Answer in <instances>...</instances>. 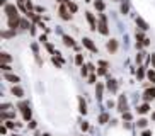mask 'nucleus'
Segmentation results:
<instances>
[{
	"mask_svg": "<svg viewBox=\"0 0 155 136\" xmlns=\"http://www.w3.org/2000/svg\"><path fill=\"white\" fill-rule=\"evenodd\" d=\"M97 29H99L101 34L107 36L109 34V29H107V21H106V15L104 14H99V24H97Z\"/></svg>",
	"mask_w": 155,
	"mask_h": 136,
	"instance_id": "f257e3e1",
	"label": "nucleus"
},
{
	"mask_svg": "<svg viewBox=\"0 0 155 136\" xmlns=\"http://www.w3.org/2000/svg\"><path fill=\"white\" fill-rule=\"evenodd\" d=\"M19 109L22 111L24 121H31V109H29V104H28V102H21V104H19Z\"/></svg>",
	"mask_w": 155,
	"mask_h": 136,
	"instance_id": "f03ea898",
	"label": "nucleus"
},
{
	"mask_svg": "<svg viewBox=\"0 0 155 136\" xmlns=\"http://www.w3.org/2000/svg\"><path fill=\"white\" fill-rule=\"evenodd\" d=\"M60 17L63 19V21H70L72 19V14H70L67 4H61V7H60Z\"/></svg>",
	"mask_w": 155,
	"mask_h": 136,
	"instance_id": "7ed1b4c3",
	"label": "nucleus"
},
{
	"mask_svg": "<svg viewBox=\"0 0 155 136\" xmlns=\"http://www.w3.org/2000/svg\"><path fill=\"white\" fill-rule=\"evenodd\" d=\"M5 14H7V17H19L17 7H15V5H12V4L5 5Z\"/></svg>",
	"mask_w": 155,
	"mask_h": 136,
	"instance_id": "20e7f679",
	"label": "nucleus"
},
{
	"mask_svg": "<svg viewBox=\"0 0 155 136\" xmlns=\"http://www.w3.org/2000/svg\"><path fill=\"white\" fill-rule=\"evenodd\" d=\"M82 44L85 46V48H87L89 51H92V53H97V46L94 44V43H92L91 37H84V39H82Z\"/></svg>",
	"mask_w": 155,
	"mask_h": 136,
	"instance_id": "39448f33",
	"label": "nucleus"
},
{
	"mask_svg": "<svg viewBox=\"0 0 155 136\" xmlns=\"http://www.w3.org/2000/svg\"><path fill=\"white\" fill-rule=\"evenodd\" d=\"M85 19L89 21V24H91V29H92V31H96V29H97V22H96V17H94V14H92V12H85Z\"/></svg>",
	"mask_w": 155,
	"mask_h": 136,
	"instance_id": "423d86ee",
	"label": "nucleus"
},
{
	"mask_svg": "<svg viewBox=\"0 0 155 136\" xmlns=\"http://www.w3.org/2000/svg\"><path fill=\"white\" fill-rule=\"evenodd\" d=\"M126 109H128L126 97H124V95H121V97H119V102H118V111H119V112H126Z\"/></svg>",
	"mask_w": 155,
	"mask_h": 136,
	"instance_id": "0eeeda50",
	"label": "nucleus"
},
{
	"mask_svg": "<svg viewBox=\"0 0 155 136\" xmlns=\"http://www.w3.org/2000/svg\"><path fill=\"white\" fill-rule=\"evenodd\" d=\"M106 48H107L109 53H116V51H118V41H116V39H109V41H107V44H106Z\"/></svg>",
	"mask_w": 155,
	"mask_h": 136,
	"instance_id": "6e6552de",
	"label": "nucleus"
},
{
	"mask_svg": "<svg viewBox=\"0 0 155 136\" xmlns=\"http://www.w3.org/2000/svg\"><path fill=\"white\" fill-rule=\"evenodd\" d=\"M7 24H9L10 29L15 31V27H19V24H21V19L19 17H7Z\"/></svg>",
	"mask_w": 155,
	"mask_h": 136,
	"instance_id": "1a4fd4ad",
	"label": "nucleus"
},
{
	"mask_svg": "<svg viewBox=\"0 0 155 136\" xmlns=\"http://www.w3.org/2000/svg\"><path fill=\"white\" fill-rule=\"evenodd\" d=\"M143 99L148 102V100H152V99H155V87L153 89H147L145 92H143Z\"/></svg>",
	"mask_w": 155,
	"mask_h": 136,
	"instance_id": "9d476101",
	"label": "nucleus"
},
{
	"mask_svg": "<svg viewBox=\"0 0 155 136\" xmlns=\"http://www.w3.org/2000/svg\"><path fill=\"white\" fill-rule=\"evenodd\" d=\"M5 80L12 82V83H17V82H19V77H17V75H14V73H9V72H5Z\"/></svg>",
	"mask_w": 155,
	"mask_h": 136,
	"instance_id": "9b49d317",
	"label": "nucleus"
},
{
	"mask_svg": "<svg viewBox=\"0 0 155 136\" xmlns=\"http://www.w3.org/2000/svg\"><path fill=\"white\" fill-rule=\"evenodd\" d=\"M102 92H104V85L97 82V85H96V95H97V99H99V100L102 99Z\"/></svg>",
	"mask_w": 155,
	"mask_h": 136,
	"instance_id": "f8f14e48",
	"label": "nucleus"
},
{
	"mask_svg": "<svg viewBox=\"0 0 155 136\" xmlns=\"http://www.w3.org/2000/svg\"><path fill=\"white\" fill-rule=\"evenodd\" d=\"M137 26L140 27L141 31H147V29H148V24H147L141 17H137Z\"/></svg>",
	"mask_w": 155,
	"mask_h": 136,
	"instance_id": "ddd939ff",
	"label": "nucleus"
},
{
	"mask_svg": "<svg viewBox=\"0 0 155 136\" xmlns=\"http://www.w3.org/2000/svg\"><path fill=\"white\" fill-rule=\"evenodd\" d=\"M12 94H14L15 97H24V90L21 89V87H17V85L12 87Z\"/></svg>",
	"mask_w": 155,
	"mask_h": 136,
	"instance_id": "4468645a",
	"label": "nucleus"
},
{
	"mask_svg": "<svg viewBox=\"0 0 155 136\" xmlns=\"http://www.w3.org/2000/svg\"><path fill=\"white\" fill-rule=\"evenodd\" d=\"M63 44L73 48V46H75V43H73V37H72V36H63Z\"/></svg>",
	"mask_w": 155,
	"mask_h": 136,
	"instance_id": "2eb2a0df",
	"label": "nucleus"
},
{
	"mask_svg": "<svg viewBox=\"0 0 155 136\" xmlns=\"http://www.w3.org/2000/svg\"><path fill=\"white\" fill-rule=\"evenodd\" d=\"M78 107H80V109H78V111H80V112H82V114H85V112H87V104H85V100H84L82 97L78 99Z\"/></svg>",
	"mask_w": 155,
	"mask_h": 136,
	"instance_id": "dca6fc26",
	"label": "nucleus"
},
{
	"mask_svg": "<svg viewBox=\"0 0 155 136\" xmlns=\"http://www.w3.org/2000/svg\"><path fill=\"white\" fill-rule=\"evenodd\" d=\"M107 89H109V92H113V94H114L116 90H118V85H116V80H109V82H107Z\"/></svg>",
	"mask_w": 155,
	"mask_h": 136,
	"instance_id": "f3484780",
	"label": "nucleus"
},
{
	"mask_svg": "<svg viewBox=\"0 0 155 136\" xmlns=\"http://www.w3.org/2000/svg\"><path fill=\"white\" fill-rule=\"evenodd\" d=\"M94 7H96L97 10H101V12H102V10L106 9V4L102 2V0H96V2H94Z\"/></svg>",
	"mask_w": 155,
	"mask_h": 136,
	"instance_id": "a211bd4d",
	"label": "nucleus"
},
{
	"mask_svg": "<svg viewBox=\"0 0 155 136\" xmlns=\"http://www.w3.org/2000/svg\"><path fill=\"white\" fill-rule=\"evenodd\" d=\"M67 7H68V10H70V12H77V10H78V7H77V4H73V2H70V0H68V2H67Z\"/></svg>",
	"mask_w": 155,
	"mask_h": 136,
	"instance_id": "6ab92c4d",
	"label": "nucleus"
},
{
	"mask_svg": "<svg viewBox=\"0 0 155 136\" xmlns=\"http://www.w3.org/2000/svg\"><path fill=\"white\" fill-rule=\"evenodd\" d=\"M0 58H2V63H10V61H12V58H10L9 53H2V56H0Z\"/></svg>",
	"mask_w": 155,
	"mask_h": 136,
	"instance_id": "aec40b11",
	"label": "nucleus"
},
{
	"mask_svg": "<svg viewBox=\"0 0 155 136\" xmlns=\"http://www.w3.org/2000/svg\"><path fill=\"white\" fill-rule=\"evenodd\" d=\"M107 121H109V114L102 112V114L99 116V122H101V124H104V122H107Z\"/></svg>",
	"mask_w": 155,
	"mask_h": 136,
	"instance_id": "412c9836",
	"label": "nucleus"
},
{
	"mask_svg": "<svg viewBox=\"0 0 155 136\" xmlns=\"http://www.w3.org/2000/svg\"><path fill=\"white\" fill-rule=\"evenodd\" d=\"M148 109H150V105L143 104V105H140V107H138V112H140V114H147V112H148Z\"/></svg>",
	"mask_w": 155,
	"mask_h": 136,
	"instance_id": "4be33fe9",
	"label": "nucleus"
},
{
	"mask_svg": "<svg viewBox=\"0 0 155 136\" xmlns=\"http://www.w3.org/2000/svg\"><path fill=\"white\" fill-rule=\"evenodd\" d=\"M12 118H15V114H12V112H5V111H2V119H12Z\"/></svg>",
	"mask_w": 155,
	"mask_h": 136,
	"instance_id": "5701e85b",
	"label": "nucleus"
},
{
	"mask_svg": "<svg viewBox=\"0 0 155 136\" xmlns=\"http://www.w3.org/2000/svg\"><path fill=\"white\" fill-rule=\"evenodd\" d=\"M128 10H130V4H128V2H123V4H121V14H128Z\"/></svg>",
	"mask_w": 155,
	"mask_h": 136,
	"instance_id": "b1692460",
	"label": "nucleus"
},
{
	"mask_svg": "<svg viewBox=\"0 0 155 136\" xmlns=\"http://www.w3.org/2000/svg\"><path fill=\"white\" fill-rule=\"evenodd\" d=\"M75 63H77L78 66H82L84 65V56L82 54H77V56H75Z\"/></svg>",
	"mask_w": 155,
	"mask_h": 136,
	"instance_id": "393cba45",
	"label": "nucleus"
},
{
	"mask_svg": "<svg viewBox=\"0 0 155 136\" xmlns=\"http://www.w3.org/2000/svg\"><path fill=\"white\" fill-rule=\"evenodd\" d=\"M19 27H22V29H29V22L26 21V19H21V24H19Z\"/></svg>",
	"mask_w": 155,
	"mask_h": 136,
	"instance_id": "a878e982",
	"label": "nucleus"
},
{
	"mask_svg": "<svg viewBox=\"0 0 155 136\" xmlns=\"http://www.w3.org/2000/svg\"><path fill=\"white\" fill-rule=\"evenodd\" d=\"M137 124H138V128H145L147 124H148V121H147V119H143V118H141V119H138V122H137Z\"/></svg>",
	"mask_w": 155,
	"mask_h": 136,
	"instance_id": "bb28decb",
	"label": "nucleus"
},
{
	"mask_svg": "<svg viewBox=\"0 0 155 136\" xmlns=\"http://www.w3.org/2000/svg\"><path fill=\"white\" fill-rule=\"evenodd\" d=\"M14 34H15L14 29H12V31H4V32H2V36H4V37H12Z\"/></svg>",
	"mask_w": 155,
	"mask_h": 136,
	"instance_id": "cd10ccee",
	"label": "nucleus"
},
{
	"mask_svg": "<svg viewBox=\"0 0 155 136\" xmlns=\"http://www.w3.org/2000/svg\"><path fill=\"white\" fill-rule=\"evenodd\" d=\"M137 77H138V78H143V77H145V70H143V66H140V68H138Z\"/></svg>",
	"mask_w": 155,
	"mask_h": 136,
	"instance_id": "c85d7f7f",
	"label": "nucleus"
},
{
	"mask_svg": "<svg viewBox=\"0 0 155 136\" xmlns=\"http://www.w3.org/2000/svg\"><path fill=\"white\" fill-rule=\"evenodd\" d=\"M80 68H82V70H80V73H82V77H87V73H89V70H87V68H89V66H84V65H82Z\"/></svg>",
	"mask_w": 155,
	"mask_h": 136,
	"instance_id": "c756f323",
	"label": "nucleus"
},
{
	"mask_svg": "<svg viewBox=\"0 0 155 136\" xmlns=\"http://www.w3.org/2000/svg\"><path fill=\"white\" fill-rule=\"evenodd\" d=\"M2 70H4V72H10L12 68H10V65H9V63H2Z\"/></svg>",
	"mask_w": 155,
	"mask_h": 136,
	"instance_id": "7c9ffc66",
	"label": "nucleus"
},
{
	"mask_svg": "<svg viewBox=\"0 0 155 136\" xmlns=\"http://www.w3.org/2000/svg\"><path fill=\"white\" fill-rule=\"evenodd\" d=\"M148 78H150V80L155 83V72H153V70H150V72H148Z\"/></svg>",
	"mask_w": 155,
	"mask_h": 136,
	"instance_id": "2f4dec72",
	"label": "nucleus"
},
{
	"mask_svg": "<svg viewBox=\"0 0 155 136\" xmlns=\"http://www.w3.org/2000/svg\"><path fill=\"white\" fill-rule=\"evenodd\" d=\"M131 118H133V116H131L130 112H123V119H126V121H131Z\"/></svg>",
	"mask_w": 155,
	"mask_h": 136,
	"instance_id": "473e14b6",
	"label": "nucleus"
},
{
	"mask_svg": "<svg viewBox=\"0 0 155 136\" xmlns=\"http://www.w3.org/2000/svg\"><path fill=\"white\" fill-rule=\"evenodd\" d=\"M46 50L50 51V53H55V48H53V44H50V43H46Z\"/></svg>",
	"mask_w": 155,
	"mask_h": 136,
	"instance_id": "72a5a7b5",
	"label": "nucleus"
},
{
	"mask_svg": "<svg viewBox=\"0 0 155 136\" xmlns=\"http://www.w3.org/2000/svg\"><path fill=\"white\" fill-rule=\"evenodd\" d=\"M96 75H91V77H89V83H96Z\"/></svg>",
	"mask_w": 155,
	"mask_h": 136,
	"instance_id": "f704fd0d",
	"label": "nucleus"
},
{
	"mask_svg": "<svg viewBox=\"0 0 155 136\" xmlns=\"http://www.w3.org/2000/svg\"><path fill=\"white\" fill-rule=\"evenodd\" d=\"M97 73H99V75H104V73H106V68H102V66H101L99 70H97Z\"/></svg>",
	"mask_w": 155,
	"mask_h": 136,
	"instance_id": "c9c22d12",
	"label": "nucleus"
},
{
	"mask_svg": "<svg viewBox=\"0 0 155 136\" xmlns=\"http://www.w3.org/2000/svg\"><path fill=\"white\" fill-rule=\"evenodd\" d=\"M29 128H31V129H34V128H36V121H29Z\"/></svg>",
	"mask_w": 155,
	"mask_h": 136,
	"instance_id": "e433bc0d",
	"label": "nucleus"
},
{
	"mask_svg": "<svg viewBox=\"0 0 155 136\" xmlns=\"http://www.w3.org/2000/svg\"><path fill=\"white\" fill-rule=\"evenodd\" d=\"M87 129H89V124H87V122H82V131H87Z\"/></svg>",
	"mask_w": 155,
	"mask_h": 136,
	"instance_id": "4c0bfd02",
	"label": "nucleus"
},
{
	"mask_svg": "<svg viewBox=\"0 0 155 136\" xmlns=\"http://www.w3.org/2000/svg\"><path fill=\"white\" fill-rule=\"evenodd\" d=\"M39 41H41V43H45V44L48 43V41H46V36H45V34H41V37H39Z\"/></svg>",
	"mask_w": 155,
	"mask_h": 136,
	"instance_id": "58836bf2",
	"label": "nucleus"
},
{
	"mask_svg": "<svg viewBox=\"0 0 155 136\" xmlns=\"http://www.w3.org/2000/svg\"><path fill=\"white\" fill-rule=\"evenodd\" d=\"M7 128H9V129H12V128H14V122H12V121H7Z\"/></svg>",
	"mask_w": 155,
	"mask_h": 136,
	"instance_id": "ea45409f",
	"label": "nucleus"
},
{
	"mask_svg": "<svg viewBox=\"0 0 155 136\" xmlns=\"http://www.w3.org/2000/svg\"><path fill=\"white\" fill-rule=\"evenodd\" d=\"M99 65H101V66H102V68H107V66H109V65L106 63V61H99Z\"/></svg>",
	"mask_w": 155,
	"mask_h": 136,
	"instance_id": "a19ab883",
	"label": "nucleus"
},
{
	"mask_svg": "<svg viewBox=\"0 0 155 136\" xmlns=\"http://www.w3.org/2000/svg\"><path fill=\"white\" fill-rule=\"evenodd\" d=\"M141 54H143V53H138V54H137V61H138V63H140V61H141V58H143Z\"/></svg>",
	"mask_w": 155,
	"mask_h": 136,
	"instance_id": "79ce46f5",
	"label": "nucleus"
},
{
	"mask_svg": "<svg viewBox=\"0 0 155 136\" xmlns=\"http://www.w3.org/2000/svg\"><path fill=\"white\" fill-rule=\"evenodd\" d=\"M7 109H10V104H4V105H2V111H7Z\"/></svg>",
	"mask_w": 155,
	"mask_h": 136,
	"instance_id": "37998d69",
	"label": "nucleus"
},
{
	"mask_svg": "<svg viewBox=\"0 0 155 136\" xmlns=\"http://www.w3.org/2000/svg\"><path fill=\"white\" fill-rule=\"evenodd\" d=\"M141 136H152V133L150 131H143V133H141Z\"/></svg>",
	"mask_w": 155,
	"mask_h": 136,
	"instance_id": "c03bdc74",
	"label": "nucleus"
},
{
	"mask_svg": "<svg viewBox=\"0 0 155 136\" xmlns=\"http://www.w3.org/2000/svg\"><path fill=\"white\" fill-rule=\"evenodd\" d=\"M152 63L155 65V54H152Z\"/></svg>",
	"mask_w": 155,
	"mask_h": 136,
	"instance_id": "a18cd8bd",
	"label": "nucleus"
},
{
	"mask_svg": "<svg viewBox=\"0 0 155 136\" xmlns=\"http://www.w3.org/2000/svg\"><path fill=\"white\" fill-rule=\"evenodd\" d=\"M60 4H67V2H68V0H58Z\"/></svg>",
	"mask_w": 155,
	"mask_h": 136,
	"instance_id": "49530a36",
	"label": "nucleus"
},
{
	"mask_svg": "<svg viewBox=\"0 0 155 136\" xmlns=\"http://www.w3.org/2000/svg\"><path fill=\"white\" fill-rule=\"evenodd\" d=\"M152 119H153V121H155V112H153V114H152Z\"/></svg>",
	"mask_w": 155,
	"mask_h": 136,
	"instance_id": "de8ad7c7",
	"label": "nucleus"
},
{
	"mask_svg": "<svg viewBox=\"0 0 155 136\" xmlns=\"http://www.w3.org/2000/svg\"><path fill=\"white\" fill-rule=\"evenodd\" d=\"M43 136H50V134H48V133H45V134H43Z\"/></svg>",
	"mask_w": 155,
	"mask_h": 136,
	"instance_id": "09e8293b",
	"label": "nucleus"
},
{
	"mask_svg": "<svg viewBox=\"0 0 155 136\" xmlns=\"http://www.w3.org/2000/svg\"><path fill=\"white\" fill-rule=\"evenodd\" d=\"M85 2H91V0H85Z\"/></svg>",
	"mask_w": 155,
	"mask_h": 136,
	"instance_id": "8fccbe9b",
	"label": "nucleus"
},
{
	"mask_svg": "<svg viewBox=\"0 0 155 136\" xmlns=\"http://www.w3.org/2000/svg\"><path fill=\"white\" fill-rule=\"evenodd\" d=\"M14 136H19V134H14Z\"/></svg>",
	"mask_w": 155,
	"mask_h": 136,
	"instance_id": "3c124183",
	"label": "nucleus"
},
{
	"mask_svg": "<svg viewBox=\"0 0 155 136\" xmlns=\"http://www.w3.org/2000/svg\"><path fill=\"white\" fill-rule=\"evenodd\" d=\"M114 2H118V0H114Z\"/></svg>",
	"mask_w": 155,
	"mask_h": 136,
	"instance_id": "603ef678",
	"label": "nucleus"
}]
</instances>
